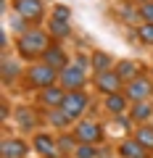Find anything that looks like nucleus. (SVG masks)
I'll return each instance as SVG.
<instances>
[{
	"instance_id": "obj_1",
	"label": "nucleus",
	"mask_w": 153,
	"mask_h": 158,
	"mask_svg": "<svg viewBox=\"0 0 153 158\" xmlns=\"http://www.w3.org/2000/svg\"><path fill=\"white\" fill-rule=\"evenodd\" d=\"M19 50H21L24 58H32L37 53H45L48 50V37L42 32H27L21 40H19Z\"/></svg>"
},
{
	"instance_id": "obj_2",
	"label": "nucleus",
	"mask_w": 153,
	"mask_h": 158,
	"mask_svg": "<svg viewBox=\"0 0 153 158\" xmlns=\"http://www.w3.org/2000/svg\"><path fill=\"white\" fill-rule=\"evenodd\" d=\"M58 79V71L53 66H48V63H42V66H34L32 71H29V82L37 87H53V82Z\"/></svg>"
},
{
	"instance_id": "obj_3",
	"label": "nucleus",
	"mask_w": 153,
	"mask_h": 158,
	"mask_svg": "<svg viewBox=\"0 0 153 158\" xmlns=\"http://www.w3.org/2000/svg\"><path fill=\"white\" fill-rule=\"evenodd\" d=\"M85 108H87V98L82 95L79 90H74L71 95H66V98H63V103H61V111L66 113L69 118H77Z\"/></svg>"
},
{
	"instance_id": "obj_4",
	"label": "nucleus",
	"mask_w": 153,
	"mask_h": 158,
	"mask_svg": "<svg viewBox=\"0 0 153 158\" xmlns=\"http://www.w3.org/2000/svg\"><path fill=\"white\" fill-rule=\"evenodd\" d=\"M58 79H61V87L63 90H79L82 85H85V74H82V69H77V66H66V69H61L58 71Z\"/></svg>"
},
{
	"instance_id": "obj_5",
	"label": "nucleus",
	"mask_w": 153,
	"mask_h": 158,
	"mask_svg": "<svg viewBox=\"0 0 153 158\" xmlns=\"http://www.w3.org/2000/svg\"><path fill=\"white\" fill-rule=\"evenodd\" d=\"M42 0H16V13L21 19H32V21H37V19L42 16Z\"/></svg>"
},
{
	"instance_id": "obj_6",
	"label": "nucleus",
	"mask_w": 153,
	"mask_h": 158,
	"mask_svg": "<svg viewBox=\"0 0 153 158\" xmlns=\"http://www.w3.org/2000/svg\"><path fill=\"white\" fill-rule=\"evenodd\" d=\"M151 95V82L148 79H132L130 85H127V98L130 100H145V98Z\"/></svg>"
},
{
	"instance_id": "obj_7",
	"label": "nucleus",
	"mask_w": 153,
	"mask_h": 158,
	"mask_svg": "<svg viewBox=\"0 0 153 158\" xmlns=\"http://www.w3.org/2000/svg\"><path fill=\"white\" fill-rule=\"evenodd\" d=\"M77 140L79 142H98L100 140V127L95 124V121H82L79 127H77Z\"/></svg>"
},
{
	"instance_id": "obj_8",
	"label": "nucleus",
	"mask_w": 153,
	"mask_h": 158,
	"mask_svg": "<svg viewBox=\"0 0 153 158\" xmlns=\"http://www.w3.org/2000/svg\"><path fill=\"white\" fill-rule=\"evenodd\" d=\"M121 87V77L116 71H100L98 74V90H103V92H108V95H113V92Z\"/></svg>"
},
{
	"instance_id": "obj_9",
	"label": "nucleus",
	"mask_w": 153,
	"mask_h": 158,
	"mask_svg": "<svg viewBox=\"0 0 153 158\" xmlns=\"http://www.w3.org/2000/svg\"><path fill=\"white\" fill-rule=\"evenodd\" d=\"M24 153H27V145L21 140H3V145H0L3 158H24Z\"/></svg>"
},
{
	"instance_id": "obj_10",
	"label": "nucleus",
	"mask_w": 153,
	"mask_h": 158,
	"mask_svg": "<svg viewBox=\"0 0 153 158\" xmlns=\"http://www.w3.org/2000/svg\"><path fill=\"white\" fill-rule=\"evenodd\" d=\"M63 98L66 95H63V90H58V87H42V92H40V100L45 103V106H53V108L61 106Z\"/></svg>"
},
{
	"instance_id": "obj_11",
	"label": "nucleus",
	"mask_w": 153,
	"mask_h": 158,
	"mask_svg": "<svg viewBox=\"0 0 153 158\" xmlns=\"http://www.w3.org/2000/svg\"><path fill=\"white\" fill-rule=\"evenodd\" d=\"M42 56H45V63H48V66H53L56 71L66 69V56H63V53L58 50V48H48V50L42 53Z\"/></svg>"
},
{
	"instance_id": "obj_12",
	"label": "nucleus",
	"mask_w": 153,
	"mask_h": 158,
	"mask_svg": "<svg viewBox=\"0 0 153 158\" xmlns=\"http://www.w3.org/2000/svg\"><path fill=\"white\" fill-rule=\"evenodd\" d=\"M34 150L42 153L45 158H56V142H53L50 137L40 135V137H34Z\"/></svg>"
},
{
	"instance_id": "obj_13",
	"label": "nucleus",
	"mask_w": 153,
	"mask_h": 158,
	"mask_svg": "<svg viewBox=\"0 0 153 158\" xmlns=\"http://www.w3.org/2000/svg\"><path fill=\"white\" fill-rule=\"evenodd\" d=\"M121 156L124 158H145V148L140 145L137 140H130V142H121Z\"/></svg>"
},
{
	"instance_id": "obj_14",
	"label": "nucleus",
	"mask_w": 153,
	"mask_h": 158,
	"mask_svg": "<svg viewBox=\"0 0 153 158\" xmlns=\"http://www.w3.org/2000/svg\"><path fill=\"white\" fill-rule=\"evenodd\" d=\"M135 140L140 142L145 150H151V148H153V127H148V124H145V127H140V129L135 132Z\"/></svg>"
},
{
	"instance_id": "obj_15",
	"label": "nucleus",
	"mask_w": 153,
	"mask_h": 158,
	"mask_svg": "<svg viewBox=\"0 0 153 158\" xmlns=\"http://www.w3.org/2000/svg\"><path fill=\"white\" fill-rule=\"evenodd\" d=\"M151 113H153V108H151V103H145V100H137L135 108H132V118H135V121H145V118H151Z\"/></svg>"
},
{
	"instance_id": "obj_16",
	"label": "nucleus",
	"mask_w": 153,
	"mask_h": 158,
	"mask_svg": "<svg viewBox=\"0 0 153 158\" xmlns=\"http://www.w3.org/2000/svg\"><path fill=\"white\" fill-rule=\"evenodd\" d=\"M111 63H113V61L106 56V53H95V56H92V69H95L98 74H100V71H108Z\"/></svg>"
},
{
	"instance_id": "obj_17",
	"label": "nucleus",
	"mask_w": 153,
	"mask_h": 158,
	"mask_svg": "<svg viewBox=\"0 0 153 158\" xmlns=\"http://www.w3.org/2000/svg\"><path fill=\"white\" fill-rule=\"evenodd\" d=\"M19 74V66L16 61H11V58H3V79L6 82H13V77Z\"/></svg>"
},
{
	"instance_id": "obj_18",
	"label": "nucleus",
	"mask_w": 153,
	"mask_h": 158,
	"mask_svg": "<svg viewBox=\"0 0 153 158\" xmlns=\"http://www.w3.org/2000/svg\"><path fill=\"white\" fill-rule=\"evenodd\" d=\"M106 106H108V111H113V113H121V111H124V98H121L119 92H113V95H108Z\"/></svg>"
},
{
	"instance_id": "obj_19",
	"label": "nucleus",
	"mask_w": 153,
	"mask_h": 158,
	"mask_svg": "<svg viewBox=\"0 0 153 158\" xmlns=\"http://www.w3.org/2000/svg\"><path fill=\"white\" fill-rule=\"evenodd\" d=\"M116 74H119L121 79H130V77H135V63H132V61H124V63H119Z\"/></svg>"
},
{
	"instance_id": "obj_20",
	"label": "nucleus",
	"mask_w": 153,
	"mask_h": 158,
	"mask_svg": "<svg viewBox=\"0 0 153 158\" xmlns=\"http://www.w3.org/2000/svg\"><path fill=\"white\" fill-rule=\"evenodd\" d=\"M50 32H53V34H61V37H63V34H69L71 29H69L66 21H56V19H53V21H50Z\"/></svg>"
},
{
	"instance_id": "obj_21",
	"label": "nucleus",
	"mask_w": 153,
	"mask_h": 158,
	"mask_svg": "<svg viewBox=\"0 0 153 158\" xmlns=\"http://www.w3.org/2000/svg\"><path fill=\"white\" fill-rule=\"evenodd\" d=\"M50 121H53L56 127H63V124H69L71 118H69V116H66L63 111H53V113H50Z\"/></svg>"
},
{
	"instance_id": "obj_22",
	"label": "nucleus",
	"mask_w": 153,
	"mask_h": 158,
	"mask_svg": "<svg viewBox=\"0 0 153 158\" xmlns=\"http://www.w3.org/2000/svg\"><path fill=\"white\" fill-rule=\"evenodd\" d=\"M77 156L79 158H95V148L90 142H82V148H77Z\"/></svg>"
},
{
	"instance_id": "obj_23",
	"label": "nucleus",
	"mask_w": 153,
	"mask_h": 158,
	"mask_svg": "<svg viewBox=\"0 0 153 158\" xmlns=\"http://www.w3.org/2000/svg\"><path fill=\"white\" fill-rule=\"evenodd\" d=\"M140 37H142V42L153 45V24H145V27H140Z\"/></svg>"
},
{
	"instance_id": "obj_24",
	"label": "nucleus",
	"mask_w": 153,
	"mask_h": 158,
	"mask_svg": "<svg viewBox=\"0 0 153 158\" xmlns=\"http://www.w3.org/2000/svg\"><path fill=\"white\" fill-rule=\"evenodd\" d=\"M140 16L145 19L148 24H153V3H142V8H140Z\"/></svg>"
},
{
	"instance_id": "obj_25",
	"label": "nucleus",
	"mask_w": 153,
	"mask_h": 158,
	"mask_svg": "<svg viewBox=\"0 0 153 158\" xmlns=\"http://www.w3.org/2000/svg\"><path fill=\"white\" fill-rule=\"evenodd\" d=\"M58 148H61L63 153L74 150V142H71V137H61V140H58Z\"/></svg>"
},
{
	"instance_id": "obj_26",
	"label": "nucleus",
	"mask_w": 153,
	"mask_h": 158,
	"mask_svg": "<svg viewBox=\"0 0 153 158\" xmlns=\"http://www.w3.org/2000/svg\"><path fill=\"white\" fill-rule=\"evenodd\" d=\"M53 13H56V16H53L56 21H66V19H69V8H63V6H58Z\"/></svg>"
},
{
	"instance_id": "obj_27",
	"label": "nucleus",
	"mask_w": 153,
	"mask_h": 158,
	"mask_svg": "<svg viewBox=\"0 0 153 158\" xmlns=\"http://www.w3.org/2000/svg\"><path fill=\"white\" fill-rule=\"evenodd\" d=\"M19 121H21V127H32L34 121H32V113H27V111H19Z\"/></svg>"
},
{
	"instance_id": "obj_28",
	"label": "nucleus",
	"mask_w": 153,
	"mask_h": 158,
	"mask_svg": "<svg viewBox=\"0 0 153 158\" xmlns=\"http://www.w3.org/2000/svg\"><path fill=\"white\" fill-rule=\"evenodd\" d=\"M121 13H124V16H121V19H127V21H132V19L137 16V13L132 11V8H121Z\"/></svg>"
},
{
	"instance_id": "obj_29",
	"label": "nucleus",
	"mask_w": 153,
	"mask_h": 158,
	"mask_svg": "<svg viewBox=\"0 0 153 158\" xmlns=\"http://www.w3.org/2000/svg\"><path fill=\"white\" fill-rule=\"evenodd\" d=\"M142 3H148V0H142Z\"/></svg>"
}]
</instances>
